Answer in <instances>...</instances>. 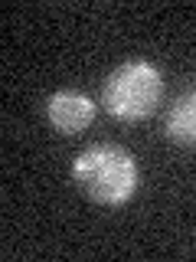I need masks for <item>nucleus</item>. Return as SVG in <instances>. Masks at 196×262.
Masks as SVG:
<instances>
[{"mask_svg":"<svg viewBox=\"0 0 196 262\" xmlns=\"http://www.w3.org/2000/svg\"><path fill=\"white\" fill-rule=\"evenodd\" d=\"M163 98V76L154 62L131 59L111 72L102 85V105L111 118L141 121L157 112Z\"/></svg>","mask_w":196,"mask_h":262,"instance_id":"2","label":"nucleus"},{"mask_svg":"<svg viewBox=\"0 0 196 262\" xmlns=\"http://www.w3.org/2000/svg\"><path fill=\"white\" fill-rule=\"evenodd\" d=\"M92 118H95L92 98L76 92V89H62L46 102V121L59 135H79L92 125Z\"/></svg>","mask_w":196,"mask_h":262,"instance_id":"3","label":"nucleus"},{"mask_svg":"<svg viewBox=\"0 0 196 262\" xmlns=\"http://www.w3.org/2000/svg\"><path fill=\"white\" fill-rule=\"evenodd\" d=\"M72 180L92 203L102 207H121L134 196L137 187V164L118 144H95L76 158Z\"/></svg>","mask_w":196,"mask_h":262,"instance_id":"1","label":"nucleus"},{"mask_svg":"<svg viewBox=\"0 0 196 262\" xmlns=\"http://www.w3.org/2000/svg\"><path fill=\"white\" fill-rule=\"evenodd\" d=\"M163 128H167V138H174L177 144H196V89L183 92L170 105Z\"/></svg>","mask_w":196,"mask_h":262,"instance_id":"4","label":"nucleus"}]
</instances>
